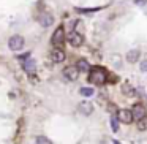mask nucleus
Instances as JSON below:
<instances>
[{"instance_id": "0eeeda50", "label": "nucleus", "mask_w": 147, "mask_h": 144, "mask_svg": "<svg viewBox=\"0 0 147 144\" xmlns=\"http://www.w3.org/2000/svg\"><path fill=\"white\" fill-rule=\"evenodd\" d=\"M65 51L62 48H54V51L51 52V60L54 62V64H62V62L65 60Z\"/></svg>"}, {"instance_id": "a211bd4d", "label": "nucleus", "mask_w": 147, "mask_h": 144, "mask_svg": "<svg viewBox=\"0 0 147 144\" xmlns=\"http://www.w3.org/2000/svg\"><path fill=\"white\" fill-rule=\"evenodd\" d=\"M36 144H52V141L46 136H38L36 138Z\"/></svg>"}, {"instance_id": "4468645a", "label": "nucleus", "mask_w": 147, "mask_h": 144, "mask_svg": "<svg viewBox=\"0 0 147 144\" xmlns=\"http://www.w3.org/2000/svg\"><path fill=\"white\" fill-rule=\"evenodd\" d=\"M79 93L82 97H92L93 93H95V90H93L92 87H82V89L79 90Z\"/></svg>"}, {"instance_id": "f03ea898", "label": "nucleus", "mask_w": 147, "mask_h": 144, "mask_svg": "<svg viewBox=\"0 0 147 144\" xmlns=\"http://www.w3.org/2000/svg\"><path fill=\"white\" fill-rule=\"evenodd\" d=\"M63 41H65V30H63V27H57L55 32L52 33L51 43L54 45V48H62V46H63Z\"/></svg>"}, {"instance_id": "6e6552de", "label": "nucleus", "mask_w": 147, "mask_h": 144, "mask_svg": "<svg viewBox=\"0 0 147 144\" xmlns=\"http://www.w3.org/2000/svg\"><path fill=\"white\" fill-rule=\"evenodd\" d=\"M131 112H133L134 120H141V119L146 117V108H144L141 103H136V105L133 106V109H131Z\"/></svg>"}, {"instance_id": "6ab92c4d", "label": "nucleus", "mask_w": 147, "mask_h": 144, "mask_svg": "<svg viewBox=\"0 0 147 144\" xmlns=\"http://www.w3.org/2000/svg\"><path fill=\"white\" fill-rule=\"evenodd\" d=\"M100 8H78V11L79 13H86V14H89V13H95V11H98Z\"/></svg>"}, {"instance_id": "5701e85b", "label": "nucleus", "mask_w": 147, "mask_h": 144, "mask_svg": "<svg viewBox=\"0 0 147 144\" xmlns=\"http://www.w3.org/2000/svg\"><path fill=\"white\" fill-rule=\"evenodd\" d=\"M146 101H147V97H146Z\"/></svg>"}, {"instance_id": "20e7f679", "label": "nucleus", "mask_w": 147, "mask_h": 144, "mask_svg": "<svg viewBox=\"0 0 147 144\" xmlns=\"http://www.w3.org/2000/svg\"><path fill=\"white\" fill-rule=\"evenodd\" d=\"M63 76L67 78L68 81H76L79 78V68L76 65H70V67L63 68Z\"/></svg>"}, {"instance_id": "dca6fc26", "label": "nucleus", "mask_w": 147, "mask_h": 144, "mask_svg": "<svg viewBox=\"0 0 147 144\" xmlns=\"http://www.w3.org/2000/svg\"><path fill=\"white\" fill-rule=\"evenodd\" d=\"M138 130H139V131L147 130V117H144V119H141V120H138Z\"/></svg>"}, {"instance_id": "f8f14e48", "label": "nucleus", "mask_w": 147, "mask_h": 144, "mask_svg": "<svg viewBox=\"0 0 147 144\" xmlns=\"http://www.w3.org/2000/svg\"><path fill=\"white\" fill-rule=\"evenodd\" d=\"M22 68L27 71V73L33 74V71H35V62H33L32 59H26V62L22 64Z\"/></svg>"}, {"instance_id": "412c9836", "label": "nucleus", "mask_w": 147, "mask_h": 144, "mask_svg": "<svg viewBox=\"0 0 147 144\" xmlns=\"http://www.w3.org/2000/svg\"><path fill=\"white\" fill-rule=\"evenodd\" d=\"M133 2H134L136 5H139V7H142V5H146L147 0H133Z\"/></svg>"}, {"instance_id": "f3484780", "label": "nucleus", "mask_w": 147, "mask_h": 144, "mask_svg": "<svg viewBox=\"0 0 147 144\" xmlns=\"http://www.w3.org/2000/svg\"><path fill=\"white\" fill-rule=\"evenodd\" d=\"M111 128H112V131H117L119 130V119L115 117V116H112V117H111Z\"/></svg>"}, {"instance_id": "aec40b11", "label": "nucleus", "mask_w": 147, "mask_h": 144, "mask_svg": "<svg viewBox=\"0 0 147 144\" xmlns=\"http://www.w3.org/2000/svg\"><path fill=\"white\" fill-rule=\"evenodd\" d=\"M139 68H141V71H142V73H146L147 71V60H142L139 64Z\"/></svg>"}, {"instance_id": "ddd939ff", "label": "nucleus", "mask_w": 147, "mask_h": 144, "mask_svg": "<svg viewBox=\"0 0 147 144\" xmlns=\"http://www.w3.org/2000/svg\"><path fill=\"white\" fill-rule=\"evenodd\" d=\"M76 67L79 68V71H90V65L87 64V60H84V59H81V60L78 62Z\"/></svg>"}, {"instance_id": "1a4fd4ad", "label": "nucleus", "mask_w": 147, "mask_h": 144, "mask_svg": "<svg viewBox=\"0 0 147 144\" xmlns=\"http://www.w3.org/2000/svg\"><path fill=\"white\" fill-rule=\"evenodd\" d=\"M78 109H79V112L81 114H84V116H90L93 112V105L90 101H81L79 103V106H78Z\"/></svg>"}, {"instance_id": "f257e3e1", "label": "nucleus", "mask_w": 147, "mask_h": 144, "mask_svg": "<svg viewBox=\"0 0 147 144\" xmlns=\"http://www.w3.org/2000/svg\"><path fill=\"white\" fill-rule=\"evenodd\" d=\"M106 81H108V74H106V71L103 70V68L95 67L89 71V82L90 84L103 86V84H106Z\"/></svg>"}, {"instance_id": "7ed1b4c3", "label": "nucleus", "mask_w": 147, "mask_h": 144, "mask_svg": "<svg viewBox=\"0 0 147 144\" xmlns=\"http://www.w3.org/2000/svg\"><path fill=\"white\" fill-rule=\"evenodd\" d=\"M8 48L11 51H21L24 48V38L21 35H13L8 40Z\"/></svg>"}, {"instance_id": "2eb2a0df", "label": "nucleus", "mask_w": 147, "mask_h": 144, "mask_svg": "<svg viewBox=\"0 0 147 144\" xmlns=\"http://www.w3.org/2000/svg\"><path fill=\"white\" fill-rule=\"evenodd\" d=\"M123 93H125V95H128V97H133V95H136V90H134L131 86L125 84V86H123Z\"/></svg>"}, {"instance_id": "9d476101", "label": "nucleus", "mask_w": 147, "mask_h": 144, "mask_svg": "<svg viewBox=\"0 0 147 144\" xmlns=\"http://www.w3.org/2000/svg\"><path fill=\"white\" fill-rule=\"evenodd\" d=\"M38 21H40V24H41L43 27H49V26H52V22H54V16H52L51 13H41L40 18H38Z\"/></svg>"}, {"instance_id": "4be33fe9", "label": "nucleus", "mask_w": 147, "mask_h": 144, "mask_svg": "<svg viewBox=\"0 0 147 144\" xmlns=\"http://www.w3.org/2000/svg\"><path fill=\"white\" fill-rule=\"evenodd\" d=\"M114 144H120V143H119V141H114Z\"/></svg>"}, {"instance_id": "423d86ee", "label": "nucleus", "mask_w": 147, "mask_h": 144, "mask_svg": "<svg viewBox=\"0 0 147 144\" xmlns=\"http://www.w3.org/2000/svg\"><path fill=\"white\" fill-rule=\"evenodd\" d=\"M117 119L122 124H131L133 122V112H131V109H120L117 112Z\"/></svg>"}, {"instance_id": "39448f33", "label": "nucleus", "mask_w": 147, "mask_h": 144, "mask_svg": "<svg viewBox=\"0 0 147 144\" xmlns=\"http://www.w3.org/2000/svg\"><path fill=\"white\" fill-rule=\"evenodd\" d=\"M67 40H68V43H70L71 46H74V48H79L81 45L84 43V37L81 35V33H78V32H70V35L67 37Z\"/></svg>"}, {"instance_id": "9b49d317", "label": "nucleus", "mask_w": 147, "mask_h": 144, "mask_svg": "<svg viewBox=\"0 0 147 144\" xmlns=\"http://www.w3.org/2000/svg\"><path fill=\"white\" fill-rule=\"evenodd\" d=\"M139 49H131V51H128L127 54V62L128 64H136L138 60H139Z\"/></svg>"}]
</instances>
